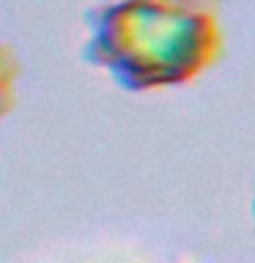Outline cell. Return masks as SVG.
I'll use <instances>...</instances> for the list:
<instances>
[{
	"label": "cell",
	"mask_w": 255,
	"mask_h": 263,
	"mask_svg": "<svg viewBox=\"0 0 255 263\" xmlns=\"http://www.w3.org/2000/svg\"><path fill=\"white\" fill-rule=\"evenodd\" d=\"M82 58L123 90L181 88L222 55L217 0H113L85 16Z\"/></svg>",
	"instance_id": "6da1fadb"
},
{
	"label": "cell",
	"mask_w": 255,
	"mask_h": 263,
	"mask_svg": "<svg viewBox=\"0 0 255 263\" xmlns=\"http://www.w3.org/2000/svg\"><path fill=\"white\" fill-rule=\"evenodd\" d=\"M22 77V61L14 52V47H8L0 41V121L14 110L16 104V88H20Z\"/></svg>",
	"instance_id": "7a4b0ae2"
}]
</instances>
